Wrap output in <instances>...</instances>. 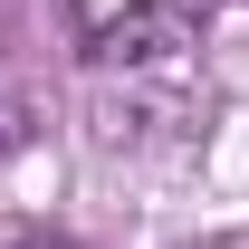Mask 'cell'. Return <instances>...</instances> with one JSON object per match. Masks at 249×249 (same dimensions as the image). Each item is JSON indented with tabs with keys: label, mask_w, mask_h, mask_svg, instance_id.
<instances>
[{
	"label": "cell",
	"mask_w": 249,
	"mask_h": 249,
	"mask_svg": "<svg viewBox=\"0 0 249 249\" xmlns=\"http://www.w3.org/2000/svg\"><path fill=\"white\" fill-rule=\"evenodd\" d=\"M211 10L220 0H67L77 38H87L96 58H115V67H144V58L192 48V38L211 29Z\"/></svg>",
	"instance_id": "1"
},
{
	"label": "cell",
	"mask_w": 249,
	"mask_h": 249,
	"mask_svg": "<svg viewBox=\"0 0 249 249\" xmlns=\"http://www.w3.org/2000/svg\"><path fill=\"white\" fill-rule=\"evenodd\" d=\"M19 124H29V115H19V96L0 87V154H10V144H19Z\"/></svg>",
	"instance_id": "3"
},
{
	"label": "cell",
	"mask_w": 249,
	"mask_h": 249,
	"mask_svg": "<svg viewBox=\"0 0 249 249\" xmlns=\"http://www.w3.org/2000/svg\"><path fill=\"white\" fill-rule=\"evenodd\" d=\"M0 249H77V240H58L48 220H0Z\"/></svg>",
	"instance_id": "2"
}]
</instances>
